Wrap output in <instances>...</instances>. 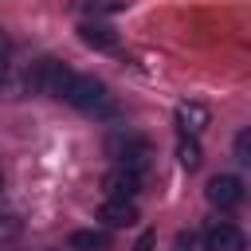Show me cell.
Masks as SVG:
<instances>
[{
	"label": "cell",
	"instance_id": "cell-1",
	"mask_svg": "<svg viewBox=\"0 0 251 251\" xmlns=\"http://www.w3.org/2000/svg\"><path fill=\"white\" fill-rule=\"evenodd\" d=\"M63 98H67L75 110H82V114H110V110H114V98H110L106 82H98L94 75H75Z\"/></svg>",
	"mask_w": 251,
	"mask_h": 251
},
{
	"label": "cell",
	"instance_id": "cell-2",
	"mask_svg": "<svg viewBox=\"0 0 251 251\" xmlns=\"http://www.w3.org/2000/svg\"><path fill=\"white\" fill-rule=\"evenodd\" d=\"M71 71L63 67V63H55V59H43L35 71H31V86L39 90V94H51V98H63L67 94V86H71Z\"/></svg>",
	"mask_w": 251,
	"mask_h": 251
},
{
	"label": "cell",
	"instance_id": "cell-3",
	"mask_svg": "<svg viewBox=\"0 0 251 251\" xmlns=\"http://www.w3.org/2000/svg\"><path fill=\"white\" fill-rule=\"evenodd\" d=\"M208 204H216L220 212H231L235 204H243V180L235 173H216L208 180Z\"/></svg>",
	"mask_w": 251,
	"mask_h": 251
},
{
	"label": "cell",
	"instance_id": "cell-4",
	"mask_svg": "<svg viewBox=\"0 0 251 251\" xmlns=\"http://www.w3.org/2000/svg\"><path fill=\"white\" fill-rule=\"evenodd\" d=\"M102 188H106V200H133L137 188H141V173L118 165V169H110V173L102 176Z\"/></svg>",
	"mask_w": 251,
	"mask_h": 251
},
{
	"label": "cell",
	"instance_id": "cell-5",
	"mask_svg": "<svg viewBox=\"0 0 251 251\" xmlns=\"http://www.w3.org/2000/svg\"><path fill=\"white\" fill-rule=\"evenodd\" d=\"M204 251H247V239L235 224H212L204 231Z\"/></svg>",
	"mask_w": 251,
	"mask_h": 251
},
{
	"label": "cell",
	"instance_id": "cell-6",
	"mask_svg": "<svg viewBox=\"0 0 251 251\" xmlns=\"http://www.w3.org/2000/svg\"><path fill=\"white\" fill-rule=\"evenodd\" d=\"M98 220L106 227H129V224H137V208H133V200H106L98 208Z\"/></svg>",
	"mask_w": 251,
	"mask_h": 251
},
{
	"label": "cell",
	"instance_id": "cell-7",
	"mask_svg": "<svg viewBox=\"0 0 251 251\" xmlns=\"http://www.w3.org/2000/svg\"><path fill=\"white\" fill-rule=\"evenodd\" d=\"M176 126L192 137V133H200L204 126H208V106H200V102H180L176 106Z\"/></svg>",
	"mask_w": 251,
	"mask_h": 251
},
{
	"label": "cell",
	"instance_id": "cell-8",
	"mask_svg": "<svg viewBox=\"0 0 251 251\" xmlns=\"http://www.w3.org/2000/svg\"><path fill=\"white\" fill-rule=\"evenodd\" d=\"M71 251H110V231H98V227L75 231L71 235Z\"/></svg>",
	"mask_w": 251,
	"mask_h": 251
},
{
	"label": "cell",
	"instance_id": "cell-9",
	"mask_svg": "<svg viewBox=\"0 0 251 251\" xmlns=\"http://www.w3.org/2000/svg\"><path fill=\"white\" fill-rule=\"evenodd\" d=\"M78 35H82L86 47H114V43H118V31H114L110 24H82Z\"/></svg>",
	"mask_w": 251,
	"mask_h": 251
},
{
	"label": "cell",
	"instance_id": "cell-10",
	"mask_svg": "<svg viewBox=\"0 0 251 251\" xmlns=\"http://www.w3.org/2000/svg\"><path fill=\"white\" fill-rule=\"evenodd\" d=\"M176 161H180V165H184V169H196V165H200V161H204V157H200V141H196V137H188V133H184V137H180V141H176Z\"/></svg>",
	"mask_w": 251,
	"mask_h": 251
},
{
	"label": "cell",
	"instance_id": "cell-11",
	"mask_svg": "<svg viewBox=\"0 0 251 251\" xmlns=\"http://www.w3.org/2000/svg\"><path fill=\"white\" fill-rule=\"evenodd\" d=\"M78 8L90 12V16H106V12H118L122 0H78Z\"/></svg>",
	"mask_w": 251,
	"mask_h": 251
},
{
	"label": "cell",
	"instance_id": "cell-12",
	"mask_svg": "<svg viewBox=\"0 0 251 251\" xmlns=\"http://www.w3.org/2000/svg\"><path fill=\"white\" fill-rule=\"evenodd\" d=\"M235 161H251V133L247 129H239V137H235Z\"/></svg>",
	"mask_w": 251,
	"mask_h": 251
},
{
	"label": "cell",
	"instance_id": "cell-13",
	"mask_svg": "<svg viewBox=\"0 0 251 251\" xmlns=\"http://www.w3.org/2000/svg\"><path fill=\"white\" fill-rule=\"evenodd\" d=\"M153 243H157V239H153V235H149V231H145V235H141V239H137V243H133V251H153Z\"/></svg>",
	"mask_w": 251,
	"mask_h": 251
},
{
	"label": "cell",
	"instance_id": "cell-14",
	"mask_svg": "<svg viewBox=\"0 0 251 251\" xmlns=\"http://www.w3.org/2000/svg\"><path fill=\"white\" fill-rule=\"evenodd\" d=\"M4 75H8V63H4V55H0V82H4Z\"/></svg>",
	"mask_w": 251,
	"mask_h": 251
},
{
	"label": "cell",
	"instance_id": "cell-15",
	"mask_svg": "<svg viewBox=\"0 0 251 251\" xmlns=\"http://www.w3.org/2000/svg\"><path fill=\"white\" fill-rule=\"evenodd\" d=\"M0 192H4V176H0Z\"/></svg>",
	"mask_w": 251,
	"mask_h": 251
}]
</instances>
